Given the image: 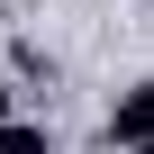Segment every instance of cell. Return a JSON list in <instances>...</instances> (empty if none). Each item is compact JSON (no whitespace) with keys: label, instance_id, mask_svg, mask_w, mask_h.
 <instances>
[{"label":"cell","instance_id":"6da1fadb","mask_svg":"<svg viewBox=\"0 0 154 154\" xmlns=\"http://www.w3.org/2000/svg\"><path fill=\"white\" fill-rule=\"evenodd\" d=\"M109 136L118 145H154V82H136V91H118V109H109Z\"/></svg>","mask_w":154,"mask_h":154},{"label":"cell","instance_id":"7a4b0ae2","mask_svg":"<svg viewBox=\"0 0 154 154\" xmlns=\"http://www.w3.org/2000/svg\"><path fill=\"white\" fill-rule=\"evenodd\" d=\"M0 154H54V145H45V127H27V118H0Z\"/></svg>","mask_w":154,"mask_h":154},{"label":"cell","instance_id":"3957f363","mask_svg":"<svg viewBox=\"0 0 154 154\" xmlns=\"http://www.w3.org/2000/svg\"><path fill=\"white\" fill-rule=\"evenodd\" d=\"M0 118H9V82H0Z\"/></svg>","mask_w":154,"mask_h":154},{"label":"cell","instance_id":"277c9868","mask_svg":"<svg viewBox=\"0 0 154 154\" xmlns=\"http://www.w3.org/2000/svg\"><path fill=\"white\" fill-rule=\"evenodd\" d=\"M145 154H154V145H145Z\"/></svg>","mask_w":154,"mask_h":154}]
</instances>
